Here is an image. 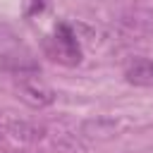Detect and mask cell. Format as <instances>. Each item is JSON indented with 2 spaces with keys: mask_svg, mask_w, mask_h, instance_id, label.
Returning <instances> with one entry per match:
<instances>
[{
  "mask_svg": "<svg viewBox=\"0 0 153 153\" xmlns=\"http://www.w3.org/2000/svg\"><path fill=\"white\" fill-rule=\"evenodd\" d=\"M17 98L24 100L31 108H48L55 103V91L38 79V74H29V76H17Z\"/></svg>",
  "mask_w": 153,
  "mask_h": 153,
  "instance_id": "cell-2",
  "label": "cell"
},
{
  "mask_svg": "<svg viewBox=\"0 0 153 153\" xmlns=\"http://www.w3.org/2000/svg\"><path fill=\"white\" fill-rule=\"evenodd\" d=\"M124 79L134 86H153V60L139 57L124 69Z\"/></svg>",
  "mask_w": 153,
  "mask_h": 153,
  "instance_id": "cell-4",
  "label": "cell"
},
{
  "mask_svg": "<svg viewBox=\"0 0 153 153\" xmlns=\"http://www.w3.org/2000/svg\"><path fill=\"white\" fill-rule=\"evenodd\" d=\"M0 72L14 74V76H29V74H41V65L31 57L0 53Z\"/></svg>",
  "mask_w": 153,
  "mask_h": 153,
  "instance_id": "cell-3",
  "label": "cell"
},
{
  "mask_svg": "<svg viewBox=\"0 0 153 153\" xmlns=\"http://www.w3.org/2000/svg\"><path fill=\"white\" fill-rule=\"evenodd\" d=\"M14 131L17 139H24V141H33V139H41L43 136V127H29V124H12L10 127Z\"/></svg>",
  "mask_w": 153,
  "mask_h": 153,
  "instance_id": "cell-5",
  "label": "cell"
},
{
  "mask_svg": "<svg viewBox=\"0 0 153 153\" xmlns=\"http://www.w3.org/2000/svg\"><path fill=\"white\" fill-rule=\"evenodd\" d=\"M45 2H48V0H31V7L26 10V14H38V12H43Z\"/></svg>",
  "mask_w": 153,
  "mask_h": 153,
  "instance_id": "cell-6",
  "label": "cell"
},
{
  "mask_svg": "<svg viewBox=\"0 0 153 153\" xmlns=\"http://www.w3.org/2000/svg\"><path fill=\"white\" fill-rule=\"evenodd\" d=\"M45 53L50 60L65 65V67H76L81 62V48L74 36V29L67 22H60L53 31V36L45 41Z\"/></svg>",
  "mask_w": 153,
  "mask_h": 153,
  "instance_id": "cell-1",
  "label": "cell"
}]
</instances>
